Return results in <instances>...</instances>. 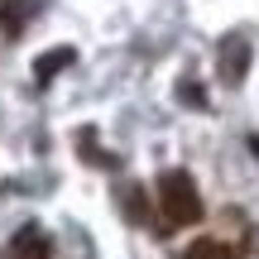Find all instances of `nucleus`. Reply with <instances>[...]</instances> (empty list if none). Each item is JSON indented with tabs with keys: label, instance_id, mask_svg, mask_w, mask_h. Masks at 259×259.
Segmentation results:
<instances>
[{
	"label": "nucleus",
	"instance_id": "f257e3e1",
	"mask_svg": "<svg viewBox=\"0 0 259 259\" xmlns=\"http://www.w3.org/2000/svg\"><path fill=\"white\" fill-rule=\"evenodd\" d=\"M158 211H163L168 226H192V221H202V197H197L192 173L173 168V173L158 178Z\"/></svg>",
	"mask_w": 259,
	"mask_h": 259
},
{
	"label": "nucleus",
	"instance_id": "f03ea898",
	"mask_svg": "<svg viewBox=\"0 0 259 259\" xmlns=\"http://www.w3.org/2000/svg\"><path fill=\"white\" fill-rule=\"evenodd\" d=\"M245 67H250V38L235 34V38H226V44H221V77L235 87L245 77Z\"/></svg>",
	"mask_w": 259,
	"mask_h": 259
},
{
	"label": "nucleus",
	"instance_id": "7ed1b4c3",
	"mask_svg": "<svg viewBox=\"0 0 259 259\" xmlns=\"http://www.w3.org/2000/svg\"><path fill=\"white\" fill-rule=\"evenodd\" d=\"M10 259H48V235L38 226H24V231L10 240Z\"/></svg>",
	"mask_w": 259,
	"mask_h": 259
},
{
	"label": "nucleus",
	"instance_id": "20e7f679",
	"mask_svg": "<svg viewBox=\"0 0 259 259\" xmlns=\"http://www.w3.org/2000/svg\"><path fill=\"white\" fill-rule=\"evenodd\" d=\"M183 259H240V250L226 240H216V235H202V240H192L183 250Z\"/></svg>",
	"mask_w": 259,
	"mask_h": 259
},
{
	"label": "nucleus",
	"instance_id": "39448f33",
	"mask_svg": "<svg viewBox=\"0 0 259 259\" xmlns=\"http://www.w3.org/2000/svg\"><path fill=\"white\" fill-rule=\"evenodd\" d=\"M72 58H77L72 48H53V53H44V58L34 63V77H38V82H53V72H63Z\"/></svg>",
	"mask_w": 259,
	"mask_h": 259
},
{
	"label": "nucleus",
	"instance_id": "423d86ee",
	"mask_svg": "<svg viewBox=\"0 0 259 259\" xmlns=\"http://www.w3.org/2000/svg\"><path fill=\"white\" fill-rule=\"evenodd\" d=\"M178 96H183V101H192V106H202V101H206V96H202V87H183Z\"/></svg>",
	"mask_w": 259,
	"mask_h": 259
}]
</instances>
